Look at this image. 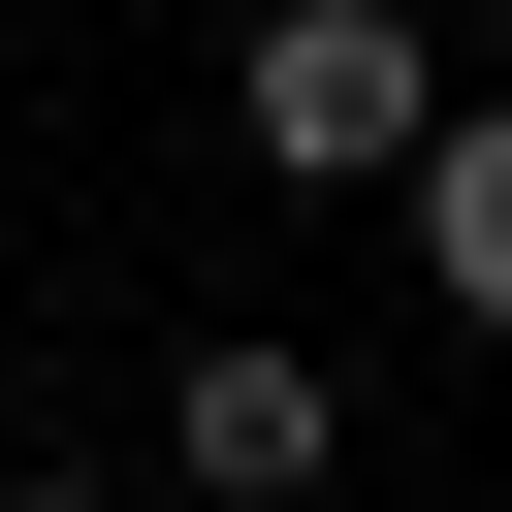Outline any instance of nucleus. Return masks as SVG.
Here are the masks:
<instances>
[{"mask_svg":"<svg viewBox=\"0 0 512 512\" xmlns=\"http://www.w3.org/2000/svg\"><path fill=\"white\" fill-rule=\"evenodd\" d=\"M0 512H96V480H0Z\"/></svg>","mask_w":512,"mask_h":512,"instance_id":"20e7f679","label":"nucleus"},{"mask_svg":"<svg viewBox=\"0 0 512 512\" xmlns=\"http://www.w3.org/2000/svg\"><path fill=\"white\" fill-rule=\"evenodd\" d=\"M256 160L288 192H416L448 160V32L416 0H256Z\"/></svg>","mask_w":512,"mask_h":512,"instance_id":"f257e3e1","label":"nucleus"},{"mask_svg":"<svg viewBox=\"0 0 512 512\" xmlns=\"http://www.w3.org/2000/svg\"><path fill=\"white\" fill-rule=\"evenodd\" d=\"M416 288L512 352V96H448V160H416Z\"/></svg>","mask_w":512,"mask_h":512,"instance_id":"7ed1b4c3","label":"nucleus"},{"mask_svg":"<svg viewBox=\"0 0 512 512\" xmlns=\"http://www.w3.org/2000/svg\"><path fill=\"white\" fill-rule=\"evenodd\" d=\"M160 448H192V512H320V448H352V384H320L288 320H192V384H160Z\"/></svg>","mask_w":512,"mask_h":512,"instance_id":"f03ea898","label":"nucleus"}]
</instances>
